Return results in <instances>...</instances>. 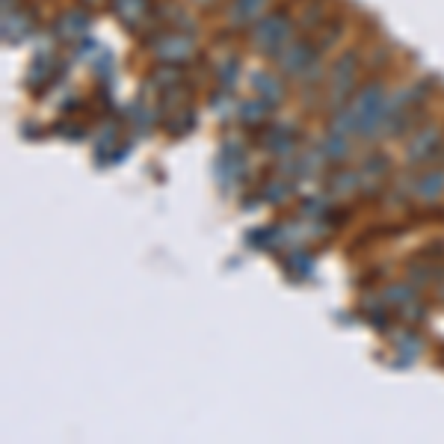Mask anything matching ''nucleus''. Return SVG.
I'll list each match as a JSON object with an SVG mask.
<instances>
[{
	"mask_svg": "<svg viewBox=\"0 0 444 444\" xmlns=\"http://www.w3.org/2000/svg\"><path fill=\"white\" fill-rule=\"evenodd\" d=\"M249 42L258 54L264 57H276L281 47L290 42V18L285 12H267L252 24Z\"/></svg>",
	"mask_w": 444,
	"mask_h": 444,
	"instance_id": "nucleus-1",
	"label": "nucleus"
},
{
	"mask_svg": "<svg viewBox=\"0 0 444 444\" xmlns=\"http://www.w3.org/2000/svg\"><path fill=\"white\" fill-rule=\"evenodd\" d=\"M359 77V54L347 51L343 57L335 59V66L329 68V80H326V101L332 110L343 107L353 98V86Z\"/></svg>",
	"mask_w": 444,
	"mask_h": 444,
	"instance_id": "nucleus-2",
	"label": "nucleus"
},
{
	"mask_svg": "<svg viewBox=\"0 0 444 444\" xmlns=\"http://www.w3.org/2000/svg\"><path fill=\"white\" fill-rule=\"evenodd\" d=\"M243 178H246V148L240 140H228L216 160V181L222 190L231 193L240 187Z\"/></svg>",
	"mask_w": 444,
	"mask_h": 444,
	"instance_id": "nucleus-3",
	"label": "nucleus"
},
{
	"mask_svg": "<svg viewBox=\"0 0 444 444\" xmlns=\"http://www.w3.org/2000/svg\"><path fill=\"white\" fill-rule=\"evenodd\" d=\"M320 54H323V51H317L311 42L290 39V42L276 54V68L285 74V77H296V80H299L302 74L314 66V59H317Z\"/></svg>",
	"mask_w": 444,
	"mask_h": 444,
	"instance_id": "nucleus-4",
	"label": "nucleus"
},
{
	"mask_svg": "<svg viewBox=\"0 0 444 444\" xmlns=\"http://www.w3.org/2000/svg\"><path fill=\"white\" fill-rule=\"evenodd\" d=\"M195 51V45L187 33H160L157 42H151V54L160 59V63H184V59H190Z\"/></svg>",
	"mask_w": 444,
	"mask_h": 444,
	"instance_id": "nucleus-5",
	"label": "nucleus"
},
{
	"mask_svg": "<svg viewBox=\"0 0 444 444\" xmlns=\"http://www.w3.org/2000/svg\"><path fill=\"white\" fill-rule=\"evenodd\" d=\"M438 145H441V133L438 128L427 125L421 131H415V137L409 140L406 145V163L415 166V163H427V160H433L438 154Z\"/></svg>",
	"mask_w": 444,
	"mask_h": 444,
	"instance_id": "nucleus-6",
	"label": "nucleus"
},
{
	"mask_svg": "<svg viewBox=\"0 0 444 444\" xmlns=\"http://www.w3.org/2000/svg\"><path fill=\"white\" fill-rule=\"evenodd\" d=\"M267 3L269 0H228V12L225 18L231 27H249V24H255L261 15H267Z\"/></svg>",
	"mask_w": 444,
	"mask_h": 444,
	"instance_id": "nucleus-7",
	"label": "nucleus"
},
{
	"mask_svg": "<svg viewBox=\"0 0 444 444\" xmlns=\"http://www.w3.org/2000/svg\"><path fill=\"white\" fill-rule=\"evenodd\" d=\"M86 27H89V15L80 9H68L66 15H59V21L54 24V33L59 42H80Z\"/></svg>",
	"mask_w": 444,
	"mask_h": 444,
	"instance_id": "nucleus-8",
	"label": "nucleus"
},
{
	"mask_svg": "<svg viewBox=\"0 0 444 444\" xmlns=\"http://www.w3.org/2000/svg\"><path fill=\"white\" fill-rule=\"evenodd\" d=\"M264 148L273 157H290L296 154V131L290 125H273L264 137Z\"/></svg>",
	"mask_w": 444,
	"mask_h": 444,
	"instance_id": "nucleus-9",
	"label": "nucleus"
},
{
	"mask_svg": "<svg viewBox=\"0 0 444 444\" xmlns=\"http://www.w3.org/2000/svg\"><path fill=\"white\" fill-rule=\"evenodd\" d=\"M412 195L421 202H436L444 195V172L441 169H427L412 181Z\"/></svg>",
	"mask_w": 444,
	"mask_h": 444,
	"instance_id": "nucleus-10",
	"label": "nucleus"
},
{
	"mask_svg": "<svg viewBox=\"0 0 444 444\" xmlns=\"http://www.w3.org/2000/svg\"><path fill=\"white\" fill-rule=\"evenodd\" d=\"M113 12L131 30H140L148 21V0H113Z\"/></svg>",
	"mask_w": 444,
	"mask_h": 444,
	"instance_id": "nucleus-11",
	"label": "nucleus"
},
{
	"mask_svg": "<svg viewBox=\"0 0 444 444\" xmlns=\"http://www.w3.org/2000/svg\"><path fill=\"white\" fill-rule=\"evenodd\" d=\"M33 30V15L27 9H3V39L21 42Z\"/></svg>",
	"mask_w": 444,
	"mask_h": 444,
	"instance_id": "nucleus-12",
	"label": "nucleus"
},
{
	"mask_svg": "<svg viewBox=\"0 0 444 444\" xmlns=\"http://www.w3.org/2000/svg\"><path fill=\"white\" fill-rule=\"evenodd\" d=\"M385 175H388V157L385 154H370L362 169H359V181H362V187L367 190H379L382 184H385Z\"/></svg>",
	"mask_w": 444,
	"mask_h": 444,
	"instance_id": "nucleus-13",
	"label": "nucleus"
},
{
	"mask_svg": "<svg viewBox=\"0 0 444 444\" xmlns=\"http://www.w3.org/2000/svg\"><path fill=\"white\" fill-rule=\"evenodd\" d=\"M252 86H255L258 98H264V101H269L273 107L285 98V83H281L276 74H269V71H255L252 74Z\"/></svg>",
	"mask_w": 444,
	"mask_h": 444,
	"instance_id": "nucleus-14",
	"label": "nucleus"
},
{
	"mask_svg": "<svg viewBox=\"0 0 444 444\" xmlns=\"http://www.w3.org/2000/svg\"><path fill=\"white\" fill-rule=\"evenodd\" d=\"M320 154H323V160H329V163H341V160L350 157V137L347 133H338V131H329L323 140H320Z\"/></svg>",
	"mask_w": 444,
	"mask_h": 444,
	"instance_id": "nucleus-15",
	"label": "nucleus"
},
{
	"mask_svg": "<svg viewBox=\"0 0 444 444\" xmlns=\"http://www.w3.org/2000/svg\"><path fill=\"white\" fill-rule=\"evenodd\" d=\"M269 110H273L269 101H264V98H252V101H243L237 107V119L243 121L246 128H261L264 121L269 119Z\"/></svg>",
	"mask_w": 444,
	"mask_h": 444,
	"instance_id": "nucleus-16",
	"label": "nucleus"
},
{
	"mask_svg": "<svg viewBox=\"0 0 444 444\" xmlns=\"http://www.w3.org/2000/svg\"><path fill=\"white\" fill-rule=\"evenodd\" d=\"M362 187L359 181V172H350V169H335L329 175V193L335 195V199H343V195H353L355 190Z\"/></svg>",
	"mask_w": 444,
	"mask_h": 444,
	"instance_id": "nucleus-17",
	"label": "nucleus"
},
{
	"mask_svg": "<svg viewBox=\"0 0 444 444\" xmlns=\"http://www.w3.org/2000/svg\"><path fill=\"white\" fill-rule=\"evenodd\" d=\"M412 299H417L412 281H397V285H388L385 290H382V302H385L388 308H406Z\"/></svg>",
	"mask_w": 444,
	"mask_h": 444,
	"instance_id": "nucleus-18",
	"label": "nucleus"
},
{
	"mask_svg": "<svg viewBox=\"0 0 444 444\" xmlns=\"http://www.w3.org/2000/svg\"><path fill=\"white\" fill-rule=\"evenodd\" d=\"M290 193H293V184H290L288 178H269L264 187H261V202H267V205H281V202L290 199Z\"/></svg>",
	"mask_w": 444,
	"mask_h": 444,
	"instance_id": "nucleus-19",
	"label": "nucleus"
},
{
	"mask_svg": "<svg viewBox=\"0 0 444 444\" xmlns=\"http://www.w3.org/2000/svg\"><path fill=\"white\" fill-rule=\"evenodd\" d=\"M285 269H288L293 279L311 276V273H314V255L305 252V249H293V252L288 255V261H285Z\"/></svg>",
	"mask_w": 444,
	"mask_h": 444,
	"instance_id": "nucleus-20",
	"label": "nucleus"
},
{
	"mask_svg": "<svg viewBox=\"0 0 444 444\" xmlns=\"http://www.w3.org/2000/svg\"><path fill=\"white\" fill-rule=\"evenodd\" d=\"M54 63H57V59L51 54H39L33 59V66L27 71V83L33 86V89H36V86H42V83H47V77L54 74Z\"/></svg>",
	"mask_w": 444,
	"mask_h": 444,
	"instance_id": "nucleus-21",
	"label": "nucleus"
},
{
	"mask_svg": "<svg viewBox=\"0 0 444 444\" xmlns=\"http://www.w3.org/2000/svg\"><path fill=\"white\" fill-rule=\"evenodd\" d=\"M441 273L444 269H438V264H427V261H417V264H412L409 267V281L412 285H429V281H436V279H441Z\"/></svg>",
	"mask_w": 444,
	"mask_h": 444,
	"instance_id": "nucleus-22",
	"label": "nucleus"
},
{
	"mask_svg": "<svg viewBox=\"0 0 444 444\" xmlns=\"http://www.w3.org/2000/svg\"><path fill=\"white\" fill-rule=\"evenodd\" d=\"M329 199H323V195H308V199L299 205V214L305 216V219H326L329 216Z\"/></svg>",
	"mask_w": 444,
	"mask_h": 444,
	"instance_id": "nucleus-23",
	"label": "nucleus"
},
{
	"mask_svg": "<svg viewBox=\"0 0 444 444\" xmlns=\"http://www.w3.org/2000/svg\"><path fill=\"white\" fill-rule=\"evenodd\" d=\"M421 347H424V341L417 338V335H397V353H400V359H403V364H409V362H415L417 355H421Z\"/></svg>",
	"mask_w": 444,
	"mask_h": 444,
	"instance_id": "nucleus-24",
	"label": "nucleus"
},
{
	"mask_svg": "<svg viewBox=\"0 0 444 444\" xmlns=\"http://www.w3.org/2000/svg\"><path fill=\"white\" fill-rule=\"evenodd\" d=\"M400 311H403V317H406V320H424V317H427V308H424L421 302H417V299H412L406 308H400Z\"/></svg>",
	"mask_w": 444,
	"mask_h": 444,
	"instance_id": "nucleus-25",
	"label": "nucleus"
},
{
	"mask_svg": "<svg viewBox=\"0 0 444 444\" xmlns=\"http://www.w3.org/2000/svg\"><path fill=\"white\" fill-rule=\"evenodd\" d=\"M195 3H211V0H195Z\"/></svg>",
	"mask_w": 444,
	"mask_h": 444,
	"instance_id": "nucleus-26",
	"label": "nucleus"
},
{
	"mask_svg": "<svg viewBox=\"0 0 444 444\" xmlns=\"http://www.w3.org/2000/svg\"><path fill=\"white\" fill-rule=\"evenodd\" d=\"M86 3H95V0H86Z\"/></svg>",
	"mask_w": 444,
	"mask_h": 444,
	"instance_id": "nucleus-27",
	"label": "nucleus"
}]
</instances>
